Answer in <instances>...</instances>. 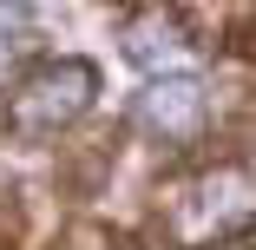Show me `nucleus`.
I'll list each match as a JSON object with an SVG mask.
<instances>
[{"label": "nucleus", "instance_id": "obj_1", "mask_svg": "<svg viewBox=\"0 0 256 250\" xmlns=\"http://www.w3.org/2000/svg\"><path fill=\"white\" fill-rule=\"evenodd\" d=\"M250 165L243 158H217V165H197V171H178L158 184L151 211H158V230L171 250H210L224 237H236L250 224Z\"/></svg>", "mask_w": 256, "mask_h": 250}, {"label": "nucleus", "instance_id": "obj_2", "mask_svg": "<svg viewBox=\"0 0 256 250\" xmlns=\"http://www.w3.org/2000/svg\"><path fill=\"white\" fill-rule=\"evenodd\" d=\"M92 92H98V73L86 60H46V66H33L7 92V132L14 138H33V145L40 138H60L66 125L86 119Z\"/></svg>", "mask_w": 256, "mask_h": 250}, {"label": "nucleus", "instance_id": "obj_3", "mask_svg": "<svg viewBox=\"0 0 256 250\" xmlns=\"http://www.w3.org/2000/svg\"><path fill=\"white\" fill-rule=\"evenodd\" d=\"M132 125L144 138H158V145H197L204 125H210V99H204V86L190 73L178 79H151L138 99H132Z\"/></svg>", "mask_w": 256, "mask_h": 250}, {"label": "nucleus", "instance_id": "obj_4", "mask_svg": "<svg viewBox=\"0 0 256 250\" xmlns=\"http://www.w3.org/2000/svg\"><path fill=\"white\" fill-rule=\"evenodd\" d=\"M125 60L144 66L151 79H178L190 60H197V40L184 33V14H164V7H138L125 14Z\"/></svg>", "mask_w": 256, "mask_h": 250}, {"label": "nucleus", "instance_id": "obj_5", "mask_svg": "<svg viewBox=\"0 0 256 250\" xmlns=\"http://www.w3.org/2000/svg\"><path fill=\"white\" fill-rule=\"evenodd\" d=\"M40 53V33L26 7H0V92H14L26 79V60Z\"/></svg>", "mask_w": 256, "mask_h": 250}, {"label": "nucleus", "instance_id": "obj_6", "mask_svg": "<svg viewBox=\"0 0 256 250\" xmlns=\"http://www.w3.org/2000/svg\"><path fill=\"white\" fill-rule=\"evenodd\" d=\"M53 250H132L112 224H98V217H79V224H66L60 237H53Z\"/></svg>", "mask_w": 256, "mask_h": 250}]
</instances>
